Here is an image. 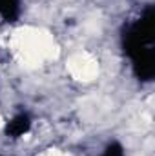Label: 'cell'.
<instances>
[{"mask_svg":"<svg viewBox=\"0 0 155 156\" xmlns=\"http://www.w3.org/2000/svg\"><path fill=\"white\" fill-rule=\"evenodd\" d=\"M11 47L18 62L28 67H39L46 60L59 58V45L49 31L40 27H18L11 35Z\"/></svg>","mask_w":155,"mask_h":156,"instance_id":"cell-1","label":"cell"},{"mask_svg":"<svg viewBox=\"0 0 155 156\" xmlns=\"http://www.w3.org/2000/svg\"><path fill=\"white\" fill-rule=\"evenodd\" d=\"M66 67H68V73L71 75V78H75L77 82H91L99 75L97 60L89 53H86V51L71 55L68 58Z\"/></svg>","mask_w":155,"mask_h":156,"instance_id":"cell-2","label":"cell"},{"mask_svg":"<svg viewBox=\"0 0 155 156\" xmlns=\"http://www.w3.org/2000/svg\"><path fill=\"white\" fill-rule=\"evenodd\" d=\"M47 156H64L62 153H59V151H55V149H51L49 153H47Z\"/></svg>","mask_w":155,"mask_h":156,"instance_id":"cell-3","label":"cell"},{"mask_svg":"<svg viewBox=\"0 0 155 156\" xmlns=\"http://www.w3.org/2000/svg\"><path fill=\"white\" fill-rule=\"evenodd\" d=\"M2 125H4V120H2V116H0V129H2Z\"/></svg>","mask_w":155,"mask_h":156,"instance_id":"cell-4","label":"cell"}]
</instances>
